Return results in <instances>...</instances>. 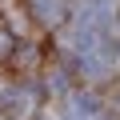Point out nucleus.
I'll return each instance as SVG.
<instances>
[{
    "label": "nucleus",
    "mask_w": 120,
    "mask_h": 120,
    "mask_svg": "<svg viewBox=\"0 0 120 120\" xmlns=\"http://www.w3.org/2000/svg\"><path fill=\"white\" fill-rule=\"evenodd\" d=\"M36 4H40V16L44 20H56L60 16V0H36Z\"/></svg>",
    "instance_id": "obj_1"
}]
</instances>
